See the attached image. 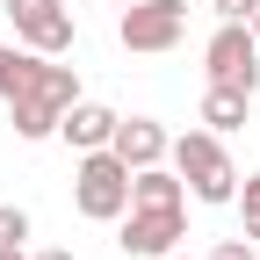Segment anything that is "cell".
<instances>
[{
	"instance_id": "4fadbf2b",
	"label": "cell",
	"mask_w": 260,
	"mask_h": 260,
	"mask_svg": "<svg viewBox=\"0 0 260 260\" xmlns=\"http://www.w3.org/2000/svg\"><path fill=\"white\" fill-rule=\"evenodd\" d=\"M22 239H29V210L0 203V246H22Z\"/></svg>"
},
{
	"instance_id": "9c48e42d",
	"label": "cell",
	"mask_w": 260,
	"mask_h": 260,
	"mask_svg": "<svg viewBox=\"0 0 260 260\" xmlns=\"http://www.w3.org/2000/svg\"><path fill=\"white\" fill-rule=\"evenodd\" d=\"M116 123H123L116 109H102V102H87V94H80V102L58 116V138L73 145V152H102V145L116 138Z\"/></svg>"
},
{
	"instance_id": "7a4b0ae2",
	"label": "cell",
	"mask_w": 260,
	"mask_h": 260,
	"mask_svg": "<svg viewBox=\"0 0 260 260\" xmlns=\"http://www.w3.org/2000/svg\"><path fill=\"white\" fill-rule=\"evenodd\" d=\"M174 174L188 181L195 203H232L239 195V167H232V152H224L217 130H188V138H174Z\"/></svg>"
},
{
	"instance_id": "44dd1931",
	"label": "cell",
	"mask_w": 260,
	"mask_h": 260,
	"mask_svg": "<svg viewBox=\"0 0 260 260\" xmlns=\"http://www.w3.org/2000/svg\"><path fill=\"white\" fill-rule=\"evenodd\" d=\"M253 260H260V239H253Z\"/></svg>"
},
{
	"instance_id": "30bf717a",
	"label": "cell",
	"mask_w": 260,
	"mask_h": 260,
	"mask_svg": "<svg viewBox=\"0 0 260 260\" xmlns=\"http://www.w3.org/2000/svg\"><path fill=\"white\" fill-rule=\"evenodd\" d=\"M130 203L138 210H188V181L174 167H138L130 174Z\"/></svg>"
},
{
	"instance_id": "5b68a950",
	"label": "cell",
	"mask_w": 260,
	"mask_h": 260,
	"mask_svg": "<svg viewBox=\"0 0 260 260\" xmlns=\"http://www.w3.org/2000/svg\"><path fill=\"white\" fill-rule=\"evenodd\" d=\"M203 65L217 87H239V94H260V37L246 22H217V37L203 44Z\"/></svg>"
},
{
	"instance_id": "6da1fadb",
	"label": "cell",
	"mask_w": 260,
	"mask_h": 260,
	"mask_svg": "<svg viewBox=\"0 0 260 260\" xmlns=\"http://www.w3.org/2000/svg\"><path fill=\"white\" fill-rule=\"evenodd\" d=\"M0 102H8V123H15L22 145H44V138H58V116L80 102V73L51 65L44 51H15V80Z\"/></svg>"
},
{
	"instance_id": "7c38bea8",
	"label": "cell",
	"mask_w": 260,
	"mask_h": 260,
	"mask_svg": "<svg viewBox=\"0 0 260 260\" xmlns=\"http://www.w3.org/2000/svg\"><path fill=\"white\" fill-rule=\"evenodd\" d=\"M232 203H239V217H246V239H260V174H246V181H239Z\"/></svg>"
},
{
	"instance_id": "9a60e30c",
	"label": "cell",
	"mask_w": 260,
	"mask_h": 260,
	"mask_svg": "<svg viewBox=\"0 0 260 260\" xmlns=\"http://www.w3.org/2000/svg\"><path fill=\"white\" fill-rule=\"evenodd\" d=\"M210 260H253V246H246V239H217V246H210Z\"/></svg>"
},
{
	"instance_id": "8992f818",
	"label": "cell",
	"mask_w": 260,
	"mask_h": 260,
	"mask_svg": "<svg viewBox=\"0 0 260 260\" xmlns=\"http://www.w3.org/2000/svg\"><path fill=\"white\" fill-rule=\"evenodd\" d=\"M8 22H15L22 51H44V58H65L80 44V22L65 0H8Z\"/></svg>"
},
{
	"instance_id": "3957f363",
	"label": "cell",
	"mask_w": 260,
	"mask_h": 260,
	"mask_svg": "<svg viewBox=\"0 0 260 260\" xmlns=\"http://www.w3.org/2000/svg\"><path fill=\"white\" fill-rule=\"evenodd\" d=\"M73 203H80V217H94V224H116V217L130 210V167H123L109 145H102V152H80Z\"/></svg>"
},
{
	"instance_id": "ac0fdd59",
	"label": "cell",
	"mask_w": 260,
	"mask_h": 260,
	"mask_svg": "<svg viewBox=\"0 0 260 260\" xmlns=\"http://www.w3.org/2000/svg\"><path fill=\"white\" fill-rule=\"evenodd\" d=\"M0 260H29V253H22V246H0Z\"/></svg>"
},
{
	"instance_id": "52a82bcc",
	"label": "cell",
	"mask_w": 260,
	"mask_h": 260,
	"mask_svg": "<svg viewBox=\"0 0 260 260\" xmlns=\"http://www.w3.org/2000/svg\"><path fill=\"white\" fill-rule=\"evenodd\" d=\"M116 224H123L116 246H123L130 260H167V253L181 246V232H188V210H138V203H130Z\"/></svg>"
},
{
	"instance_id": "5bb4252c",
	"label": "cell",
	"mask_w": 260,
	"mask_h": 260,
	"mask_svg": "<svg viewBox=\"0 0 260 260\" xmlns=\"http://www.w3.org/2000/svg\"><path fill=\"white\" fill-rule=\"evenodd\" d=\"M210 8H217V22H253L260 0H210Z\"/></svg>"
},
{
	"instance_id": "277c9868",
	"label": "cell",
	"mask_w": 260,
	"mask_h": 260,
	"mask_svg": "<svg viewBox=\"0 0 260 260\" xmlns=\"http://www.w3.org/2000/svg\"><path fill=\"white\" fill-rule=\"evenodd\" d=\"M188 37V0H130V8H116V44L123 51H174Z\"/></svg>"
},
{
	"instance_id": "2e32d148",
	"label": "cell",
	"mask_w": 260,
	"mask_h": 260,
	"mask_svg": "<svg viewBox=\"0 0 260 260\" xmlns=\"http://www.w3.org/2000/svg\"><path fill=\"white\" fill-rule=\"evenodd\" d=\"M8 80H15V44H0V94H8Z\"/></svg>"
},
{
	"instance_id": "ba28073f",
	"label": "cell",
	"mask_w": 260,
	"mask_h": 260,
	"mask_svg": "<svg viewBox=\"0 0 260 260\" xmlns=\"http://www.w3.org/2000/svg\"><path fill=\"white\" fill-rule=\"evenodd\" d=\"M109 152L123 159L130 174H138V167H159V159L174 152V138H167V123H152V116H123L116 138H109Z\"/></svg>"
},
{
	"instance_id": "8fae6325",
	"label": "cell",
	"mask_w": 260,
	"mask_h": 260,
	"mask_svg": "<svg viewBox=\"0 0 260 260\" xmlns=\"http://www.w3.org/2000/svg\"><path fill=\"white\" fill-rule=\"evenodd\" d=\"M246 109H253V94H239V87H217L210 80V94H203V130H246Z\"/></svg>"
},
{
	"instance_id": "ffe728a7",
	"label": "cell",
	"mask_w": 260,
	"mask_h": 260,
	"mask_svg": "<svg viewBox=\"0 0 260 260\" xmlns=\"http://www.w3.org/2000/svg\"><path fill=\"white\" fill-rule=\"evenodd\" d=\"M109 8H130V0H109Z\"/></svg>"
},
{
	"instance_id": "7402d4cb",
	"label": "cell",
	"mask_w": 260,
	"mask_h": 260,
	"mask_svg": "<svg viewBox=\"0 0 260 260\" xmlns=\"http://www.w3.org/2000/svg\"><path fill=\"white\" fill-rule=\"evenodd\" d=\"M167 260H188V253H167Z\"/></svg>"
},
{
	"instance_id": "e0dca14e",
	"label": "cell",
	"mask_w": 260,
	"mask_h": 260,
	"mask_svg": "<svg viewBox=\"0 0 260 260\" xmlns=\"http://www.w3.org/2000/svg\"><path fill=\"white\" fill-rule=\"evenodd\" d=\"M29 260H73V253H65V246H44V253H29Z\"/></svg>"
},
{
	"instance_id": "d6986e66",
	"label": "cell",
	"mask_w": 260,
	"mask_h": 260,
	"mask_svg": "<svg viewBox=\"0 0 260 260\" xmlns=\"http://www.w3.org/2000/svg\"><path fill=\"white\" fill-rule=\"evenodd\" d=\"M246 29H253V37H260V8H253V22H246Z\"/></svg>"
}]
</instances>
